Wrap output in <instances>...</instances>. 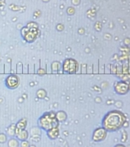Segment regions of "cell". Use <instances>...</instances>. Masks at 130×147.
<instances>
[{
  "mask_svg": "<svg viewBox=\"0 0 130 147\" xmlns=\"http://www.w3.org/2000/svg\"><path fill=\"white\" fill-rule=\"evenodd\" d=\"M45 95H46V92H45V90H42V89H41V90H39L38 91H37V96H38L40 99H43V98L45 97Z\"/></svg>",
  "mask_w": 130,
  "mask_h": 147,
  "instance_id": "e0dca14e",
  "label": "cell"
},
{
  "mask_svg": "<svg viewBox=\"0 0 130 147\" xmlns=\"http://www.w3.org/2000/svg\"><path fill=\"white\" fill-rule=\"evenodd\" d=\"M61 70L63 74H77L79 70V63L74 58H66L61 63Z\"/></svg>",
  "mask_w": 130,
  "mask_h": 147,
  "instance_id": "3957f363",
  "label": "cell"
},
{
  "mask_svg": "<svg viewBox=\"0 0 130 147\" xmlns=\"http://www.w3.org/2000/svg\"><path fill=\"white\" fill-rule=\"evenodd\" d=\"M7 134L9 136H11L15 135V124H12L7 129Z\"/></svg>",
  "mask_w": 130,
  "mask_h": 147,
  "instance_id": "4fadbf2b",
  "label": "cell"
},
{
  "mask_svg": "<svg viewBox=\"0 0 130 147\" xmlns=\"http://www.w3.org/2000/svg\"><path fill=\"white\" fill-rule=\"evenodd\" d=\"M6 142V135L4 133H0V142Z\"/></svg>",
  "mask_w": 130,
  "mask_h": 147,
  "instance_id": "ac0fdd59",
  "label": "cell"
},
{
  "mask_svg": "<svg viewBox=\"0 0 130 147\" xmlns=\"http://www.w3.org/2000/svg\"><path fill=\"white\" fill-rule=\"evenodd\" d=\"M5 84L7 88L15 90L18 88L20 84V78L17 74H9L5 80Z\"/></svg>",
  "mask_w": 130,
  "mask_h": 147,
  "instance_id": "5b68a950",
  "label": "cell"
},
{
  "mask_svg": "<svg viewBox=\"0 0 130 147\" xmlns=\"http://www.w3.org/2000/svg\"><path fill=\"white\" fill-rule=\"evenodd\" d=\"M106 135L107 131L103 127H99L93 131L92 139L94 142H101L106 139Z\"/></svg>",
  "mask_w": 130,
  "mask_h": 147,
  "instance_id": "8992f818",
  "label": "cell"
},
{
  "mask_svg": "<svg viewBox=\"0 0 130 147\" xmlns=\"http://www.w3.org/2000/svg\"><path fill=\"white\" fill-rule=\"evenodd\" d=\"M51 68L52 74H58L61 70V63L59 61H54L51 64Z\"/></svg>",
  "mask_w": 130,
  "mask_h": 147,
  "instance_id": "30bf717a",
  "label": "cell"
},
{
  "mask_svg": "<svg viewBox=\"0 0 130 147\" xmlns=\"http://www.w3.org/2000/svg\"><path fill=\"white\" fill-rule=\"evenodd\" d=\"M37 74L38 75H46L47 72H46V67H40L37 70H36Z\"/></svg>",
  "mask_w": 130,
  "mask_h": 147,
  "instance_id": "9a60e30c",
  "label": "cell"
},
{
  "mask_svg": "<svg viewBox=\"0 0 130 147\" xmlns=\"http://www.w3.org/2000/svg\"><path fill=\"white\" fill-rule=\"evenodd\" d=\"M15 136L17 137V139L20 141L27 140V139L28 138V133L26 130H21V131L16 133Z\"/></svg>",
  "mask_w": 130,
  "mask_h": 147,
  "instance_id": "8fae6325",
  "label": "cell"
},
{
  "mask_svg": "<svg viewBox=\"0 0 130 147\" xmlns=\"http://www.w3.org/2000/svg\"><path fill=\"white\" fill-rule=\"evenodd\" d=\"M47 135L51 139H55L58 137L59 136V129L58 126L57 127H54L49 130L47 131Z\"/></svg>",
  "mask_w": 130,
  "mask_h": 147,
  "instance_id": "9c48e42d",
  "label": "cell"
},
{
  "mask_svg": "<svg viewBox=\"0 0 130 147\" xmlns=\"http://www.w3.org/2000/svg\"><path fill=\"white\" fill-rule=\"evenodd\" d=\"M27 126V120L25 118H22L16 124H15V133L21 131V130H25Z\"/></svg>",
  "mask_w": 130,
  "mask_h": 147,
  "instance_id": "ba28073f",
  "label": "cell"
},
{
  "mask_svg": "<svg viewBox=\"0 0 130 147\" xmlns=\"http://www.w3.org/2000/svg\"><path fill=\"white\" fill-rule=\"evenodd\" d=\"M129 87L125 82H118L115 85V90L119 94H125L128 91Z\"/></svg>",
  "mask_w": 130,
  "mask_h": 147,
  "instance_id": "52a82bcc",
  "label": "cell"
},
{
  "mask_svg": "<svg viewBox=\"0 0 130 147\" xmlns=\"http://www.w3.org/2000/svg\"><path fill=\"white\" fill-rule=\"evenodd\" d=\"M38 125L40 129H42L46 132L54 127L58 126L59 122L56 117V113L53 111L45 113L39 117Z\"/></svg>",
  "mask_w": 130,
  "mask_h": 147,
  "instance_id": "7a4b0ae2",
  "label": "cell"
},
{
  "mask_svg": "<svg viewBox=\"0 0 130 147\" xmlns=\"http://www.w3.org/2000/svg\"><path fill=\"white\" fill-rule=\"evenodd\" d=\"M22 67H23V65H22V63L21 62H19L17 64V66H16V74H22Z\"/></svg>",
  "mask_w": 130,
  "mask_h": 147,
  "instance_id": "2e32d148",
  "label": "cell"
},
{
  "mask_svg": "<svg viewBox=\"0 0 130 147\" xmlns=\"http://www.w3.org/2000/svg\"><path fill=\"white\" fill-rule=\"evenodd\" d=\"M125 115L119 110H112L105 115L103 119V127L109 132L116 131L121 129L125 123Z\"/></svg>",
  "mask_w": 130,
  "mask_h": 147,
  "instance_id": "6da1fadb",
  "label": "cell"
},
{
  "mask_svg": "<svg viewBox=\"0 0 130 147\" xmlns=\"http://www.w3.org/2000/svg\"><path fill=\"white\" fill-rule=\"evenodd\" d=\"M29 145L30 144H29L28 141H27V140L21 141V147H30Z\"/></svg>",
  "mask_w": 130,
  "mask_h": 147,
  "instance_id": "d6986e66",
  "label": "cell"
},
{
  "mask_svg": "<svg viewBox=\"0 0 130 147\" xmlns=\"http://www.w3.org/2000/svg\"><path fill=\"white\" fill-rule=\"evenodd\" d=\"M115 147H125V145H120V144H119V145H116Z\"/></svg>",
  "mask_w": 130,
  "mask_h": 147,
  "instance_id": "ffe728a7",
  "label": "cell"
},
{
  "mask_svg": "<svg viewBox=\"0 0 130 147\" xmlns=\"http://www.w3.org/2000/svg\"><path fill=\"white\" fill-rule=\"evenodd\" d=\"M23 39L28 43H33L40 35V31L36 28L24 27L21 31Z\"/></svg>",
  "mask_w": 130,
  "mask_h": 147,
  "instance_id": "277c9868",
  "label": "cell"
},
{
  "mask_svg": "<svg viewBox=\"0 0 130 147\" xmlns=\"http://www.w3.org/2000/svg\"><path fill=\"white\" fill-rule=\"evenodd\" d=\"M56 117H57L59 123L60 122H63L65 120L67 119V114L65 112L61 111L60 110V111H58V112L56 113Z\"/></svg>",
  "mask_w": 130,
  "mask_h": 147,
  "instance_id": "7c38bea8",
  "label": "cell"
},
{
  "mask_svg": "<svg viewBox=\"0 0 130 147\" xmlns=\"http://www.w3.org/2000/svg\"><path fill=\"white\" fill-rule=\"evenodd\" d=\"M8 145H9V147H18V145H19V142H18V139L12 138L11 139H9V141L8 142Z\"/></svg>",
  "mask_w": 130,
  "mask_h": 147,
  "instance_id": "5bb4252c",
  "label": "cell"
}]
</instances>
